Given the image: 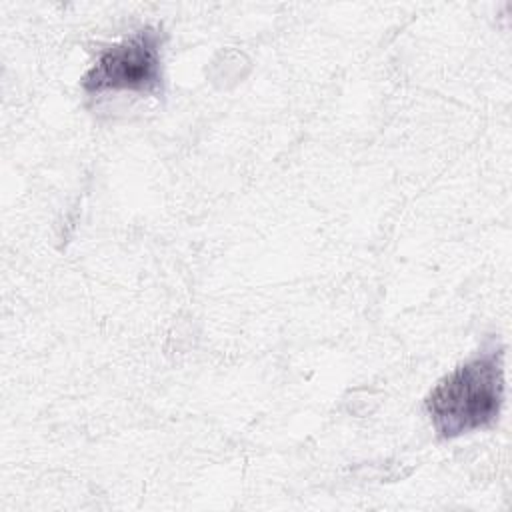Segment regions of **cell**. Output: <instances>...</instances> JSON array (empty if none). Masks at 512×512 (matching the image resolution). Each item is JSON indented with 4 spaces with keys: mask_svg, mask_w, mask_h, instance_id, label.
Listing matches in <instances>:
<instances>
[{
    "mask_svg": "<svg viewBox=\"0 0 512 512\" xmlns=\"http://www.w3.org/2000/svg\"><path fill=\"white\" fill-rule=\"evenodd\" d=\"M504 404V346L488 340L472 358L440 378L424 400L440 438H456L498 422Z\"/></svg>",
    "mask_w": 512,
    "mask_h": 512,
    "instance_id": "6da1fadb",
    "label": "cell"
},
{
    "mask_svg": "<svg viewBox=\"0 0 512 512\" xmlns=\"http://www.w3.org/2000/svg\"><path fill=\"white\" fill-rule=\"evenodd\" d=\"M162 82V30L156 26H144L102 48L82 76V88L88 94L106 90L158 94Z\"/></svg>",
    "mask_w": 512,
    "mask_h": 512,
    "instance_id": "7a4b0ae2",
    "label": "cell"
}]
</instances>
